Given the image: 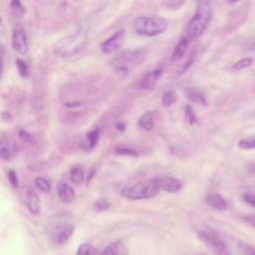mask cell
<instances>
[{"instance_id":"8fae6325","label":"cell","mask_w":255,"mask_h":255,"mask_svg":"<svg viewBox=\"0 0 255 255\" xmlns=\"http://www.w3.org/2000/svg\"><path fill=\"white\" fill-rule=\"evenodd\" d=\"M162 75V70L161 69H156L152 72H149L148 74L145 75V77L140 81L139 83V88L142 90H151L154 88L158 80L160 79Z\"/></svg>"},{"instance_id":"d6986e66","label":"cell","mask_w":255,"mask_h":255,"mask_svg":"<svg viewBox=\"0 0 255 255\" xmlns=\"http://www.w3.org/2000/svg\"><path fill=\"white\" fill-rule=\"evenodd\" d=\"M70 178L75 184H82L85 180L84 171L79 166H74L70 170Z\"/></svg>"},{"instance_id":"ffe728a7","label":"cell","mask_w":255,"mask_h":255,"mask_svg":"<svg viewBox=\"0 0 255 255\" xmlns=\"http://www.w3.org/2000/svg\"><path fill=\"white\" fill-rule=\"evenodd\" d=\"M238 146L242 149H255V134L240 139Z\"/></svg>"},{"instance_id":"3957f363","label":"cell","mask_w":255,"mask_h":255,"mask_svg":"<svg viewBox=\"0 0 255 255\" xmlns=\"http://www.w3.org/2000/svg\"><path fill=\"white\" fill-rule=\"evenodd\" d=\"M211 18V10L207 4H201L198 6L195 14L189 20L185 37L189 41L197 40L204 32L209 20Z\"/></svg>"},{"instance_id":"484cf974","label":"cell","mask_w":255,"mask_h":255,"mask_svg":"<svg viewBox=\"0 0 255 255\" xmlns=\"http://www.w3.org/2000/svg\"><path fill=\"white\" fill-rule=\"evenodd\" d=\"M11 8L15 17H21L25 12L24 7L19 0H11Z\"/></svg>"},{"instance_id":"f35d334b","label":"cell","mask_w":255,"mask_h":255,"mask_svg":"<svg viewBox=\"0 0 255 255\" xmlns=\"http://www.w3.org/2000/svg\"><path fill=\"white\" fill-rule=\"evenodd\" d=\"M251 50H252L253 52H255V42L252 44V46H251Z\"/></svg>"},{"instance_id":"74e56055","label":"cell","mask_w":255,"mask_h":255,"mask_svg":"<svg viewBox=\"0 0 255 255\" xmlns=\"http://www.w3.org/2000/svg\"><path fill=\"white\" fill-rule=\"evenodd\" d=\"M248 169L252 172H255V162H251L248 164Z\"/></svg>"},{"instance_id":"603a6c76","label":"cell","mask_w":255,"mask_h":255,"mask_svg":"<svg viewBox=\"0 0 255 255\" xmlns=\"http://www.w3.org/2000/svg\"><path fill=\"white\" fill-rule=\"evenodd\" d=\"M114 152L116 154L120 155H129V156H137L138 151L132 147H128V146H118L115 148Z\"/></svg>"},{"instance_id":"6da1fadb","label":"cell","mask_w":255,"mask_h":255,"mask_svg":"<svg viewBox=\"0 0 255 255\" xmlns=\"http://www.w3.org/2000/svg\"><path fill=\"white\" fill-rule=\"evenodd\" d=\"M168 27V22L158 16H139L132 22L133 31L143 36H156L163 33Z\"/></svg>"},{"instance_id":"e0dca14e","label":"cell","mask_w":255,"mask_h":255,"mask_svg":"<svg viewBox=\"0 0 255 255\" xmlns=\"http://www.w3.org/2000/svg\"><path fill=\"white\" fill-rule=\"evenodd\" d=\"M185 95H186L187 99L189 101H191L192 103H194V104L202 105V106H204L206 104V100H205L204 95L200 91H198L194 88L186 89L185 90Z\"/></svg>"},{"instance_id":"83f0119b","label":"cell","mask_w":255,"mask_h":255,"mask_svg":"<svg viewBox=\"0 0 255 255\" xmlns=\"http://www.w3.org/2000/svg\"><path fill=\"white\" fill-rule=\"evenodd\" d=\"M175 99H176V97L173 92H167L162 95L161 103L165 107H170L175 102Z\"/></svg>"},{"instance_id":"30bf717a","label":"cell","mask_w":255,"mask_h":255,"mask_svg":"<svg viewBox=\"0 0 255 255\" xmlns=\"http://www.w3.org/2000/svg\"><path fill=\"white\" fill-rule=\"evenodd\" d=\"M58 196L64 203H71L76 198L75 189L66 182H60L57 187Z\"/></svg>"},{"instance_id":"d590c367","label":"cell","mask_w":255,"mask_h":255,"mask_svg":"<svg viewBox=\"0 0 255 255\" xmlns=\"http://www.w3.org/2000/svg\"><path fill=\"white\" fill-rule=\"evenodd\" d=\"M19 136H20L23 140L28 141V142H32V140H33V136H32V134H31V133H29L28 131L24 130V129H21V130L19 131Z\"/></svg>"},{"instance_id":"7a4b0ae2","label":"cell","mask_w":255,"mask_h":255,"mask_svg":"<svg viewBox=\"0 0 255 255\" xmlns=\"http://www.w3.org/2000/svg\"><path fill=\"white\" fill-rule=\"evenodd\" d=\"M160 191V187L158 184L157 177L152 179H147L143 181H139L130 186L125 187L122 189L121 193L124 197L138 200V199H146L155 196Z\"/></svg>"},{"instance_id":"5b68a950","label":"cell","mask_w":255,"mask_h":255,"mask_svg":"<svg viewBox=\"0 0 255 255\" xmlns=\"http://www.w3.org/2000/svg\"><path fill=\"white\" fill-rule=\"evenodd\" d=\"M200 241L215 255H231L224 241L210 229H200L197 232Z\"/></svg>"},{"instance_id":"d4e9b609","label":"cell","mask_w":255,"mask_h":255,"mask_svg":"<svg viewBox=\"0 0 255 255\" xmlns=\"http://www.w3.org/2000/svg\"><path fill=\"white\" fill-rule=\"evenodd\" d=\"M99 137H100L99 130H92L87 134V142L90 148L95 147V145L98 143Z\"/></svg>"},{"instance_id":"9c48e42d","label":"cell","mask_w":255,"mask_h":255,"mask_svg":"<svg viewBox=\"0 0 255 255\" xmlns=\"http://www.w3.org/2000/svg\"><path fill=\"white\" fill-rule=\"evenodd\" d=\"M12 47L21 55H25L28 52V42L24 29L20 25H16L12 34Z\"/></svg>"},{"instance_id":"1f68e13d","label":"cell","mask_w":255,"mask_h":255,"mask_svg":"<svg viewBox=\"0 0 255 255\" xmlns=\"http://www.w3.org/2000/svg\"><path fill=\"white\" fill-rule=\"evenodd\" d=\"M239 247L242 251L243 255H255V248L244 243V242H240L239 243Z\"/></svg>"},{"instance_id":"8992f818","label":"cell","mask_w":255,"mask_h":255,"mask_svg":"<svg viewBox=\"0 0 255 255\" xmlns=\"http://www.w3.org/2000/svg\"><path fill=\"white\" fill-rule=\"evenodd\" d=\"M142 52L137 50V51H128L123 54H121L119 57H117L112 65L113 67L120 72H127L131 66H133L135 63H137L142 56Z\"/></svg>"},{"instance_id":"e575fe53","label":"cell","mask_w":255,"mask_h":255,"mask_svg":"<svg viewBox=\"0 0 255 255\" xmlns=\"http://www.w3.org/2000/svg\"><path fill=\"white\" fill-rule=\"evenodd\" d=\"M242 219L244 222H246L248 225L255 228V215L254 214H246L242 216Z\"/></svg>"},{"instance_id":"7c38bea8","label":"cell","mask_w":255,"mask_h":255,"mask_svg":"<svg viewBox=\"0 0 255 255\" xmlns=\"http://www.w3.org/2000/svg\"><path fill=\"white\" fill-rule=\"evenodd\" d=\"M157 180L160 190H164L167 192H177L181 188V182L174 177H157Z\"/></svg>"},{"instance_id":"4fadbf2b","label":"cell","mask_w":255,"mask_h":255,"mask_svg":"<svg viewBox=\"0 0 255 255\" xmlns=\"http://www.w3.org/2000/svg\"><path fill=\"white\" fill-rule=\"evenodd\" d=\"M204 200L207 203V205H209L211 208L215 210L224 211L227 209V202L219 193H209L205 196Z\"/></svg>"},{"instance_id":"836d02e7","label":"cell","mask_w":255,"mask_h":255,"mask_svg":"<svg viewBox=\"0 0 255 255\" xmlns=\"http://www.w3.org/2000/svg\"><path fill=\"white\" fill-rule=\"evenodd\" d=\"M243 200L250 206H252L253 208H255V194L250 193V192H246L243 194L242 196Z\"/></svg>"},{"instance_id":"44dd1931","label":"cell","mask_w":255,"mask_h":255,"mask_svg":"<svg viewBox=\"0 0 255 255\" xmlns=\"http://www.w3.org/2000/svg\"><path fill=\"white\" fill-rule=\"evenodd\" d=\"M252 63H253V59L252 58H243V59H240L237 62H235L233 64V66L231 67V69L233 71H241V70L246 69L249 66H251Z\"/></svg>"},{"instance_id":"2e32d148","label":"cell","mask_w":255,"mask_h":255,"mask_svg":"<svg viewBox=\"0 0 255 255\" xmlns=\"http://www.w3.org/2000/svg\"><path fill=\"white\" fill-rule=\"evenodd\" d=\"M27 207L32 214H38L40 211V200L39 196L33 190L27 192Z\"/></svg>"},{"instance_id":"52a82bcc","label":"cell","mask_w":255,"mask_h":255,"mask_svg":"<svg viewBox=\"0 0 255 255\" xmlns=\"http://www.w3.org/2000/svg\"><path fill=\"white\" fill-rule=\"evenodd\" d=\"M126 42V32L124 30L117 31L100 45V49L104 54H112L119 51Z\"/></svg>"},{"instance_id":"4dcf8cb0","label":"cell","mask_w":255,"mask_h":255,"mask_svg":"<svg viewBox=\"0 0 255 255\" xmlns=\"http://www.w3.org/2000/svg\"><path fill=\"white\" fill-rule=\"evenodd\" d=\"M7 176H8V180H9L10 184L12 185V187L17 188L18 185H19V180H18L17 173L13 169H9L8 173H7Z\"/></svg>"},{"instance_id":"277c9868","label":"cell","mask_w":255,"mask_h":255,"mask_svg":"<svg viewBox=\"0 0 255 255\" xmlns=\"http://www.w3.org/2000/svg\"><path fill=\"white\" fill-rule=\"evenodd\" d=\"M87 38L83 32L70 35L61 39L55 45V53L61 57H70L79 53L86 45Z\"/></svg>"},{"instance_id":"8d00e7d4","label":"cell","mask_w":255,"mask_h":255,"mask_svg":"<svg viewBox=\"0 0 255 255\" xmlns=\"http://www.w3.org/2000/svg\"><path fill=\"white\" fill-rule=\"evenodd\" d=\"M117 129L120 131H124L125 130V124L124 123H118L116 126Z\"/></svg>"},{"instance_id":"ab89813d","label":"cell","mask_w":255,"mask_h":255,"mask_svg":"<svg viewBox=\"0 0 255 255\" xmlns=\"http://www.w3.org/2000/svg\"><path fill=\"white\" fill-rule=\"evenodd\" d=\"M236 1H238V0H229L230 3H234V2H236Z\"/></svg>"},{"instance_id":"cb8c5ba5","label":"cell","mask_w":255,"mask_h":255,"mask_svg":"<svg viewBox=\"0 0 255 255\" xmlns=\"http://www.w3.org/2000/svg\"><path fill=\"white\" fill-rule=\"evenodd\" d=\"M96 248L89 243L81 244L78 247L77 255H96Z\"/></svg>"},{"instance_id":"4316f807","label":"cell","mask_w":255,"mask_h":255,"mask_svg":"<svg viewBox=\"0 0 255 255\" xmlns=\"http://www.w3.org/2000/svg\"><path fill=\"white\" fill-rule=\"evenodd\" d=\"M109 207H110V203L105 198H100L97 201H95V203H94V209L98 212L106 211L109 209Z\"/></svg>"},{"instance_id":"ba28073f","label":"cell","mask_w":255,"mask_h":255,"mask_svg":"<svg viewBox=\"0 0 255 255\" xmlns=\"http://www.w3.org/2000/svg\"><path fill=\"white\" fill-rule=\"evenodd\" d=\"M74 229L75 227L72 224H69V223L59 224L51 230V233H50L51 239L54 243L63 244L73 235Z\"/></svg>"},{"instance_id":"5bb4252c","label":"cell","mask_w":255,"mask_h":255,"mask_svg":"<svg viewBox=\"0 0 255 255\" xmlns=\"http://www.w3.org/2000/svg\"><path fill=\"white\" fill-rule=\"evenodd\" d=\"M128 247L121 241H115L108 245L99 255H128Z\"/></svg>"},{"instance_id":"d6a6232c","label":"cell","mask_w":255,"mask_h":255,"mask_svg":"<svg viewBox=\"0 0 255 255\" xmlns=\"http://www.w3.org/2000/svg\"><path fill=\"white\" fill-rule=\"evenodd\" d=\"M0 153L1 157L3 159H10L12 156V150L8 145H6L4 142L1 143V148H0Z\"/></svg>"},{"instance_id":"f1b7e54d","label":"cell","mask_w":255,"mask_h":255,"mask_svg":"<svg viewBox=\"0 0 255 255\" xmlns=\"http://www.w3.org/2000/svg\"><path fill=\"white\" fill-rule=\"evenodd\" d=\"M16 66H17V69H18V72L19 74L22 76V77H27L28 74H29V68H28V65L21 59H17L16 60Z\"/></svg>"},{"instance_id":"ac0fdd59","label":"cell","mask_w":255,"mask_h":255,"mask_svg":"<svg viewBox=\"0 0 255 255\" xmlns=\"http://www.w3.org/2000/svg\"><path fill=\"white\" fill-rule=\"evenodd\" d=\"M138 126L146 131L151 130L154 127V120H153L152 113L146 112L143 115H141L140 118L138 119Z\"/></svg>"},{"instance_id":"f546056e","label":"cell","mask_w":255,"mask_h":255,"mask_svg":"<svg viewBox=\"0 0 255 255\" xmlns=\"http://www.w3.org/2000/svg\"><path fill=\"white\" fill-rule=\"evenodd\" d=\"M184 115H185V120L187 121V123H188L189 125H194V124L197 123L196 116H195L193 110H192L189 106H186V107H185Z\"/></svg>"},{"instance_id":"9a60e30c","label":"cell","mask_w":255,"mask_h":255,"mask_svg":"<svg viewBox=\"0 0 255 255\" xmlns=\"http://www.w3.org/2000/svg\"><path fill=\"white\" fill-rule=\"evenodd\" d=\"M188 43H189V40L184 36L182 37L176 44V46L174 47L173 49V52H172V55H171V60L173 62L175 61H178L179 59H181L183 57V55L185 54L186 50H187V47H188Z\"/></svg>"},{"instance_id":"7402d4cb","label":"cell","mask_w":255,"mask_h":255,"mask_svg":"<svg viewBox=\"0 0 255 255\" xmlns=\"http://www.w3.org/2000/svg\"><path fill=\"white\" fill-rule=\"evenodd\" d=\"M35 185L38 189H40L43 192H49L51 190V184L50 182L43 176H38L35 178Z\"/></svg>"}]
</instances>
